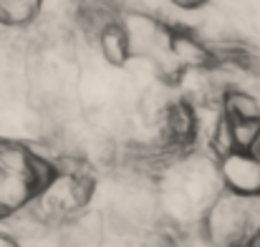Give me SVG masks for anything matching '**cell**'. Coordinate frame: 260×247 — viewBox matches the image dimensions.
<instances>
[{
	"label": "cell",
	"instance_id": "cell-1",
	"mask_svg": "<svg viewBox=\"0 0 260 247\" xmlns=\"http://www.w3.org/2000/svg\"><path fill=\"white\" fill-rule=\"evenodd\" d=\"M111 66L142 61L165 83H179L189 71L217 66V53L187 28L137 8H116L114 18L93 38Z\"/></svg>",
	"mask_w": 260,
	"mask_h": 247
},
{
	"label": "cell",
	"instance_id": "cell-2",
	"mask_svg": "<svg viewBox=\"0 0 260 247\" xmlns=\"http://www.w3.org/2000/svg\"><path fill=\"white\" fill-rule=\"evenodd\" d=\"M210 147L225 189L260 192V106L250 93H222Z\"/></svg>",
	"mask_w": 260,
	"mask_h": 247
},
{
	"label": "cell",
	"instance_id": "cell-3",
	"mask_svg": "<svg viewBox=\"0 0 260 247\" xmlns=\"http://www.w3.org/2000/svg\"><path fill=\"white\" fill-rule=\"evenodd\" d=\"M96 194V174L88 162L76 157L51 159V174L41 194L30 202L28 209L41 222L58 225L76 220Z\"/></svg>",
	"mask_w": 260,
	"mask_h": 247
},
{
	"label": "cell",
	"instance_id": "cell-4",
	"mask_svg": "<svg viewBox=\"0 0 260 247\" xmlns=\"http://www.w3.org/2000/svg\"><path fill=\"white\" fill-rule=\"evenodd\" d=\"M51 174V159L25 142L0 136V220L30 207Z\"/></svg>",
	"mask_w": 260,
	"mask_h": 247
},
{
	"label": "cell",
	"instance_id": "cell-5",
	"mask_svg": "<svg viewBox=\"0 0 260 247\" xmlns=\"http://www.w3.org/2000/svg\"><path fill=\"white\" fill-rule=\"evenodd\" d=\"M205 237L220 247H260V192L222 187L205 212Z\"/></svg>",
	"mask_w": 260,
	"mask_h": 247
},
{
	"label": "cell",
	"instance_id": "cell-6",
	"mask_svg": "<svg viewBox=\"0 0 260 247\" xmlns=\"http://www.w3.org/2000/svg\"><path fill=\"white\" fill-rule=\"evenodd\" d=\"M197 142V114L192 103L184 98L170 101L159 116V142L157 152L162 157H177L184 154Z\"/></svg>",
	"mask_w": 260,
	"mask_h": 247
},
{
	"label": "cell",
	"instance_id": "cell-7",
	"mask_svg": "<svg viewBox=\"0 0 260 247\" xmlns=\"http://www.w3.org/2000/svg\"><path fill=\"white\" fill-rule=\"evenodd\" d=\"M43 13V0H0V28L20 30L33 25Z\"/></svg>",
	"mask_w": 260,
	"mask_h": 247
},
{
	"label": "cell",
	"instance_id": "cell-8",
	"mask_svg": "<svg viewBox=\"0 0 260 247\" xmlns=\"http://www.w3.org/2000/svg\"><path fill=\"white\" fill-rule=\"evenodd\" d=\"M174 8H179V10H184V13H189V10H200V8H205L210 0H170Z\"/></svg>",
	"mask_w": 260,
	"mask_h": 247
},
{
	"label": "cell",
	"instance_id": "cell-9",
	"mask_svg": "<svg viewBox=\"0 0 260 247\" xmlns=\"http://www.w3.org/2000/svg\"><path fill=\"white\" fill-rule=\"evenodd\" d=\"M10 245H18V240L13 235H8V232L0 230V247H10Z\"/></svg>",
	"mask_w": 260,
	"mask_h": 247
}]
</instances>
